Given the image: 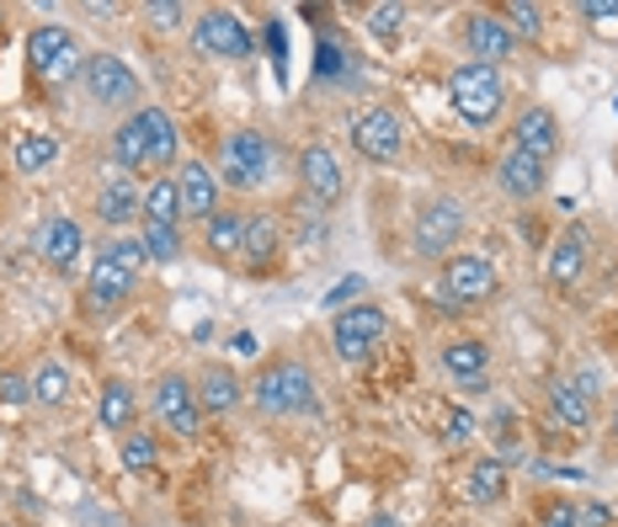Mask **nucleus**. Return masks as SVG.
Wrapping results in <instances>:
<instances>
[{
  "label": "nucleus",
  "instance_id": "2f4dec72",
  "mask_svg": "<svg viewBox=\"0 0 618 527\" xmlns=\"http://www.w3.org/2000/svg\"><path fill=\"white\" fill-rule=\"evenodd\" d=\"M11 160H17V171L38 176V171H49V165L60 160V139H54V133H22L17 150H11Z\"/></svg>",
  "mask_w": 618,
  "mask_h": 527
},
{
  "label": "nucleus",
  "instance_id": "412c9836",
  "mask_svg": "<svg viewBox=\"0 0 618 527\" xmlns=\"http://www.w3.org/2000/svg\"><path fill=\"white\" fill-rule=\"evenodd\" d=\"M134 416H139V395H134V384H128V378H107V384H102V395H96V427L124 437L128 427H134Z\"/></svg>",
  "mask_w": 618,
  "mask_h": 527
},
{
  "label": "nucleus",
  "instance_id": "dca6fc26",
  "mask_svg": "<svg viewBox=\"0 0 618 527\" xmlns=\"http://www.w3.org/2000/svg\"><path fill=\"white\" fill-rule=\"evenodd\" d=\"M134 288H139V278L124 272L113 256H102V250H96L92 278H86V299H92L96 310H118V304H128V299H134Z\"/></svg>",
  "mask_w": 618,
  "mask_h": 527
},
{
  "label": "nucleus",
  "instance_id": "f8f14e48",
  "mask_svg": "<svg viewBox=\"0 0 618 527\" xmlns=\"http://www.w3.org/2000/svg\"><path fill=\"white\" fill-rule=\"evenodd\" d=\"M544 176H550V165L544 160H533L528 150H501L496 160V186H501V197H512V203H528V197H539L544 192Z\"/></svg>",
  "mask_w": 618,
  "mask_h": 527
},
{
  "label": "nucleus",
  "instance_id": "39448f33",
  "mask_svg": "<svg viewBox=\"0 0 618 527\" xmlns=\"http://www.w3.org/2000/svg\"><path fill=\"white\" fill-rule=\"evenodd\" d=\"M437 288H443L448 304H486L496 288H501V278H496L491 256H480V250H454V256L443 261V272H437Z\"/></svg>",
  "mask_w": 618,
  "mask_h": 527
},
{
  "label": "nucleus",
  "instance_id": "a211bd4d",
  "mask_svg": "<svg viewBox=\"0 0 618 527\" xmlns=\"http://www.w3.org/2000/svg\"><path fill=\"white\" fill-rule=\"evenodd\" d=\"M81 250H86V235H81L75 218H43V224H38V256H43L49 267H60V272L75 267Z\"/></svg>",
  "mask_w": 618,
  "mask_h": 527
},
{
  "label": "nucleus",
  "instance_id": "b1692460",
  "mask_svg": "<svg viewBox=\"0 0 618 527\" xmlns=\"http://www.w3.org/2000/svg\"><path fill=\"white\" fill-rule=\"evenodd\" d=\"M278 240H283V224L273 214H246V240H241V256H246L251 272H262L273 256H278Z\"/></svg>",
  "mask_w": 618,
  "mask_h": 527
},
{
  "label": "nucleus",
  "instance_id": "7c9ffc66",
  "mask_svg": "<svg viewBox=\"0 0 618 527\" xmlns=\"http://www.w3.org/2000/svg\"><path fill=\"white\" fill-rule=\"evenodd\" d=\"M464 496L475 501V506H496V501L507 496V464L501 459H480V464L469 469V480H464Z\"/></svg>",
  "mask_w": 618,
  "mask_h": 527
},
{
  "label": "nucleus",
  "instance_id": "0eeeda50",
  "mask_svg": "<svg viewBox=\"0 0 618 527\" xmlns=\"http://www.w3.org/2000/svg\"><path fill=\"white\" fill-rule=\"evenodd\" d=\"M81 86H86V96H92L96 107H107V112H124V107L139 101V75H134L118 54H86Z\"/></svg>",
  "mask_w": 618,
  "mask_h": 527
},
{
  "label": "nucleus",
  "instance_id": "37998d69",
  "mask_svg": "<svg viewBox=\"0 0 618 527\" xmlns=\"http://www.w3.org/2000/svg\"><path fill=\"white\" fill-rule=\"evenodd\" d=\"M539 527H582V523H576V506H571V501H555V506L539 517Z\"/></svg>",
  "mask_w": 618,
  "mask_h": 527
},
{
  "label": "nucleus",
  "instance_id": "20e7f679",
  "mask_svg": "<svg viewBox=\"0 0 618 527\" xmlns=\"http://www.w3.org/2000/svg\"><path fill=\"white\" fill-rule=\"evenodd\" d=\"M28 64L38 80H54V86H70L81 69H86V54L75 43V32L60 28V22H43V28L28 32Z\"/></svg>",
  "mask_w": 618,
  "mask_h": 527
},
{
  "label": "nucleus",
  "instance_id": "c756f323",
  "mask_svg": "<svg viewBox=\"0 0 618 527\" xmlns=\"http://www.w3.org/2000/svg\"><path fill=\"white\" fill-rule=\"evenodd\" d=\"M145 224H182V192H177V176H154L145 186Z\"/></svg>",
  "mask_w": 618,
  "mask_h": 527
},
{
  "label": "nucleus",
  "instance_id": "7ed1b4c3",
  "mask_svg": "<svg viewBox=\"0 0 618 527\" xmlns=\"http://www.w3.org/2000/svg\"><path fill=\"white\" fill-rule=\"evenodd\" d=\"M448 101H454V112L469 128H491L501 118V107H507V92H501V75H496L491 64L469 60L448 75Z\"/></svg>",
  "mask_w": 618,
  "mask_h": 527
},
{
  "label": "nucleus",
  "instance_id": "72a5a7b5",
  "mask_svg": "<svg viewBox=\"0 0 618 527\" xmlns=\"http://www.w3.org/2000/svg\"><path fill=\"white\" fill-rule=\"evenodd\" d=\"M118 459H124V469H134V474L154 469V437L139 432V427H128V432L118 437Z\"/></svg>",
  "mask_w": 618,
  "mask_h": 527
},
{
  "label": "nucleus",
  "instance_id": "49530a36",
  "mask_svg": "<svg viewBox=\"0 0 618 527\" xmlns=\"http://www.w3.org/2000/svg\"><path fill=\"white\" fill-rule=\"evenodd\" d=\"M337 69H341V54H337V49H331V43H320V75L331 80Z\"/></svg>",
  "mask_w": 618,
  "mask_h": 527
},
{
  "label": "nucleus",
  "instance_id": "9d476101",
  "mask_svg": "<svg viewBox=\"0 0 618 527\" xmlns=\"http://www.w3.org/2000/svg\"><path fill=\"white\" fill-rule=\"evenodd\" d=\"M198 49L203 54H214V60H251V28L235 17V11H224V6H214V11H203L198 17Z\"/></svg>",
  "mask_w": 618,
  "mask_h": 527
},
{
  "label": "nucleus",
  "instance_id": "f03ea898",
  "mask_svg": "<svg viewBox=\"0 0 618 527\" xmlns=\"http://www.w3.org/2000/svg\"><path fill=\"white\" fill-rule=\"evenodd\" d=\"M251 400H256V410H262V416H309V410H315V400H320V389H315V373H309V363H299V357H283V363H273V368L256 378Z\"/></svg>",
  "mask_w": 618,
  "mask_h": 527
},
{
  "label": "nucleus",
  "instance_id": "6ab92c4d",
  "mask_svg": "<svg viewBox=\"0 0 618 527\" xmlns=\"http://www.w3.org/2000/svg\"><path fill=\"white\" fill-rule=\"evenodd\" d=\"M512 144L550 165V160H555V150H560L555 112H550V107H523V118H518V128H512Z\"/></svg>",
  "mask_w": 618,
  "mask_h": 527
},
{
  "label": "nucleus",
  "instance_id": "4be33fe9",
  "mask_svg": "<svg viewBox=\"0 0 618 527\" xmlns=\"http://www.w3.org/2000/svg\"><path fill=\"white\" fill-rule=\"evenodd\" d=\"M139 214H145V192L128 182V176H113L107 186H96V218H102V224L124 229V224H134Z\"/></svg>",
  "mask_w": 618,
  "mask_h": 527
},
{
  "label": "nucleus",
  "instance_id": "9b49d317",
  "mask_svg": "<svg viewBox=\"0 0 618 527\" xmlns=\"http://www.w3.org/2000/svg\"><path fill=\"white\" fill-rule=\"evenodd\" d=\"M464 43H469V60L491 64V69L501 60H512V49H518V37L507 32V22L496 11H469L464 17Z\"/></svg>",
  "mask_w": 618,
  "mask_h": 527
},
{
  "label": "nucleus",
  "instance_id": "a878e982",
  "mask_svg": "<svg viewBox=\"0 0 618 527\" xmlns=\"http://www.w3.org/2000/svg\"><path fill=\"white\" fill-rule=\"evenodd\" d=\"M28 384H32V405H38V410H60V405L70 400V389H75V384H70V368H64L60 357H43V363L28 373Z\"/></svg>",
  "mask_w": 618,
  "mask_h": 527
},
{
  "label": "nucleus",
  "instance_id": "f257e3e1",
  "mask_svg": "<svg viewBox=\"0 0 618 527\" xmlns=\"http://www.w3.org/2000/svg\"><path fill=\"white\" fill-rule=\"evenodd\" d=\"M273 165H278V144L267 139V133H256V128H235V133H224V144H219V186H230V192H262V186L273 182Z\"/></svg>",
  "mask_w": 618,
  "mask_h": 527
},
{
  "label": "nucleus",
  "instance_id": "58836bf2",
  "mask_svg": "<svg viewBox=\"0 0 618 527\" xmlns=\"http://www.w3.org/2000/svg\"><path fill=\"white\" fill-rule=\"evenodd\" d=\"M582 17L592 22V32L618 37V0H582Z\"/></svg>",
  "mask_w": 618,
  "mask_h": 527
},
{
  "label": "nucleus",
  "instance_id": "473e14b6",
  "mask_svg": "<svg viewBox=\"0 0 618 527\" xmlns=\"http://www.w3.org/2000/svg\"><path fill=\"white\" fill-rule=\"evenodd\" d=\"M139 240L150 250V261H160V267L182 261V224H139Z\"/></svg>",
  "mask_w": 618,
  "mask_h": 527
},
{
  "label": "nucleus",
  "instance_id": "cd10ccee",
  "mask_svg": "<svg viewBox=\"0 0 618 527\" xmlns=\"http://www.w3.org/2000/svg\"><path fill=\"white\" fill-rule=\"evenodd\" d=\"M113 165H118V171H139V165H150V144H145L139 112H128L124 123L113 128Z\"/></svg>",
  "mask_w": 618,
  "mask_h": 527
},
{
  "label": "nucleus",
  "instance_id": "2eb2a0df",
  "mask_svg": "<svg viewBox=\"0 0 618 527\" xmlns=\"http://www.w3.org/2000/svg\"><path fill=\"white\" fill-rule=\"evenodd\" d=\"M443 373L459 384L464 395H480V389H486V378H491V346H486V342L443 346Z\"/></svg>",
  "mask_w": 618,
  "mask_h": 527
},
{
  "label": "nucleus",
  "instance_id": "393cba45",
  "mask_svg": "<svg viewBox=\"0 0 618 527\" xmlns=\"http://www.w3.org/2000/svg\"><path fill=\"white\" fill-rule=\"evenodd\" d=\"M139 128H145V144H150V165L166 171L177 160V123L166 107H139Z\"/></svg>",
  "mask_w": 618,
  "mask_h": 527
},
{
  "label": "nucleus",
  "instance_id": "f704fd0d",
  "mask_svg": "<svg viewBox=\"0 0 618 527\" xmlns=\"http://www.w3.org/2000/svg\"><path fill=\"white\" fill-rule=\"evenodd\" d=\"M501 22H507L512 37H528V43H533V37L544 32V6H533V0H512V6L501 11Z\"/></svg>",
  "mask_w": 618,
  "mask_h": 527
},
{
  "label": "nucleus",
  "instance_id": "a19ab883",
  "mask_svg": "<svg viewBox=\"0 0 618 527\" xmlns=\"http://www.w3.org/2000/svg\"><path fill=\"white\" fill-rule=\"evenodd\" d=\"M22 400L32 405V384H28V378H22V373H11V378H0V405L11 410V405H22Z\"/></svg>",
  "mask_w": 618,
  "mask_h": 527
},
{
  "label": "nucleus",
  "instance_id": "5701e85b",
  "mask_svg": "<svg viewBox=\"0 0 618 527\" xmlns=\"http://www.w3.org/2000/svg\"><path fill=\"white\" fill-rule=\"evenodd\" d=\"M582 272H587V235L582 229H565L555 246H550L544 278L555 282V288H571V282H582Z\"/></svg>",
  "mask_w": 618,
  "mask_h": 527
},
{
  "label": "nucleus",
  "instance_id": "c03bdc74",
  "mask_svg": "<svg viewBox=\"0 0 618 527\" xmlns=\"http://www.w3.org/2000/svg\"><path fill=\"white\" fill-rule=\"evenodd\" d=\"M576 523H582V527H608V506H603V501H587V506H576Z\"/></svg>",
  "mask_w": 618,
  "mask_h": 527
},
{
  "label": "nucleus",
  "instance_id": "de8ad7c7",
  "mask_svg": "<svg viewBox=\"0 0 618 527\" xmlns=\"http://www.w3.org/2000/svg\"><path fill=\"white\" fill-rule=\"evenodd\" d=\"M369 527H405V523H401V517H390V512H373Z\"/></svg>",
  "mask_w": 618,
  "mask_h": 527
},
{
  "label": "nucleus",
  "instance_id": "79ce46f5",
  "mask_svg": "<svg viewBox=\"0 0 618 527\" xmlns=\"http://www.w3.org/2000/svg\"><path fill=\"white\" fill-rule=\"evenodd\" d=\"M363 288H369V278H347V282H337V288L326 293V310H341V304H347V299H358Z\"/></svg>",
  "mask_w": 618,
  "mask_h": 527
},
{
  "label": "nucleus",
  "instance_id": "c85d7f7f",
  "mask_svg": "<svg viewBox=\"0 0 618 527\" xmlns=\"http://www.w3.org/2000/svg\"><path fill=\"white\" fill-rule=\"evenodd\" d=\"M384 325H390V320H384L379 304H352V310H337V320H331L337 336H352V342H369V346L384 336Z\"/></svg>",
  "mask_w": 618,
  "mask_h": 527
},
{
  "label": "nucleus",
  "instance_id": "bb28decb",
  "mask_svg": "<svg viewBox=\"0 0 618 527\" xmlns=\"http://www.w3.org/2000/svg\"><path fill=\"white\" fill-rule=\"evenodd\" d=\"M241 240H246V214H235V208H219L214 218H203V246L214 250L219 261L241 256Z\"/></svg>",
  "mask_w": 618,
  "mask_h": 527
},
{
  "label": "nucleus",
  "instance_id": "ddd939ff",
  "mask_svg": "<svg viewBox=\"0 0 618 527\" xmlns=\"http://www.w3.org/2000/svg\"><path fill=\"white\" fill-rule=\"evenodd\" d=\"M299 186H305L309 203H320V208H331L341 197V165L331 155V144H305L299 150Z\"/></svg>",
  "mask_w": 618,
  "mask_h": 527
},
{
  "label": "nucleus",
  "instance_id": "423d86ee",
  "mask_svg": "<svg viewBox=\"0 0 618 527\" xmlns=\"http://www.w3.org/2000/svg\"><path fill=\"white\" fill-rule=\"evenodd\" d=\"M464 235V208L459 197H433V203H422V214H416V224H411V246H416V256H427V261H448L454 256V246H459Z\"/></svg>",
  "mask_w": 618,
  "mask_h": 527
},
{
  "label": "nucleus",
  "instance_id": "f3484780",
  "mask_svg": "<svg viewBox=\"0 0 618 527\" xmlns=\"http://www.w3.org/2000/svg\"><path fill=\"white\" fill-rule=\"evenodd\" d=\"M198 410L203 416H230L235 405L246 400V389H241V378H235V368L230 363H209V368L198 373Z\"/></svg>",
  "mask_w": 618,
  "mask_h": 527
},
{
  "label": "nucleus",
  "instance_id": "ea45409f",
  "mask_svg": "<svg viewBox=\"0 0 618 527\" xmlns=\"http://www.w3.org/2000/svg\"><path fill=\"white\" fill-rule=\"evenodd\" d=\"M145 17H150L154 28H182L187 6L182 0H150V6H145Z\"/></svg>",
  "mask_w": 618,
  "mask_h": 527
},
{
  "label": "nucleus",
  "instance_id": "4468645a",
  "mask_svg": "<svg viewBox=\"0 0 618 527\" xmlns=\"http://www.w3.org/2000/svg\"><path fill=\"white\" fill-rule=\"evenodd\" d=\"M177 192H182V218H214L219 214V176L214 165H203V160H182V171H177Z\"/></svg>",
  "mask_w": 618,
  "mask_h": 527
},
{
  "label": "nucleus",
  "instance_id": "1a4fd4ad",
  "mask_svg": "<svg viewBox=\"0 0 618 527\" xmlns=\"http://www.w3.org/2000/svg\"><path fill=\"white\" fill-rule=\"evenodd\" d=\"M150 410H154V421H160V427H166L171 437H198V427H203L198 389L187 384L182 373H160V378H154Z\"/></svg>",
  "mask_w": 618,
  "mask_h": 527
},
{
  "label": "nucleus",
  "instance_id": "e433bc0d",
  "mask_svg": "<svg viewBox=\"0 0 618 527\" xmlns=\"http://www.w3.org/2000/svg\"><path fill=\"white\" fill-rule=\"evenodd\" d=\"M405 28V6H395V0H379V6H369V32L379 37V43H395Z\"/></svg>",
  "mask_w": 618,
  "mask_h": 527
},
{
  "label": "nucleus",
  "instance_id": "09e8293b",
  "mask_svg": "<svg viewBox=\"0 0 618 527\" xmlns=\"http://www.w3.org/2000/svg\"><path fill=\"white\" fill-rule=\"evenodd\" d=\"M614 432H618V405H614Z\"/></svg>",
  "mask_w": 618,
  "mask_h": 527
},
{
  "label": "nucleus",
  "instance_id": "6e6552de",
  "mask_svg": "<svg viewBox=\"0 0 618 527\" xmlns=\"http://www.w3.org/2000/svg\"><path fill=\"white\" fill-rule=\"evenodd\" d=\"M352 150L369 160V165H390L405 150V123L395 107H369L352 118Z\"/></svg>",
  "mask_w": 618,
  "mask_h": 527
},
{
  "label": "nucleus",
  "instance_id": "c9c22d12",
  "mask_svg": "<svg viewBox=\"0 0 618 527\" xmlns=\"http://www.w3.org/2000/svg\"><path fill=\"white\" fill-rule=\"evenodd\" d=\"M102 256H113V261H118L124 272H134V278L150 267V250H145V240H139V235H113V240L102 246Z\"/></svg>",
  "mask_w": 618,
  "mask_h": 527
},
{
  "label": "nucleus",
  "instance_id": "4c0bfd02",
  "mask_svg": "<svg viewBox=\"0 0 618 527\" xmlns=\"http://www.w3.org/2000/svg\"><path fill=\"white\" fill-rule=\"evenodd\" d=\"M294 240H299V246H320V240H326V214H320V203L299 197V208H294Z\"/></svg>",
  "mask_w": 618,
  "mask_h": 527
},
{
  "label": "nucleus",
  "instance_id": "a18cd8bd",
  "mask_svg": "<svg viewBox=\"0 0 618 527\" xmlns=\"http://www.w3.org/2000/svg\"><path fill=\"white\" fill-rule=\"evenodd\" d=\"M475 432V421H469V410H454V421H448V442H464V437Z\"/></svg>",
  "mask_w": 618,
  "mask_h": 527
},
{
  "label": "nucleus",
  "instance_id": "aec40b11",
  "mask_svg": "<svg viewBox=\"0 0 618 527\" xmlns=\"http://www.w3.org/2000/svg\"><path fill=\"white\" fill-rule=\"evenodd\" d=\"M550 416H555L560 427H571V432L592 427V389L582 384V378L560 373L555 384H550Z\"/></svg>",
  "mask_w": 618,
  "mask_h": 527
}]
</instances>
